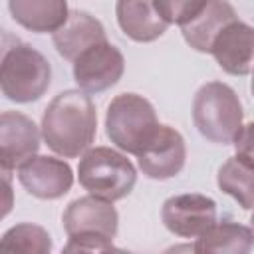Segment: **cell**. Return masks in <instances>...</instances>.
<instances>
[{
    "label": "cell",
    "mask_w": 254,
    "mask_h": 254,
    "mask_svg": "<svg viewBox=\"0 0 254 254\" xmlns=\"http://www.w3.org/2000/svg\"><path fill=\"white\" fill-rule=\"evenodd\" d=\"M97 133V111L89 93L65 89L58 93L42 115L46 145L64 159H75L91 149Z\"/></svg>",
    "instance_id": "obj_1"
},
{
    "label": "cell",
    "mask_w": 254,
    "mask_h": 254,
    "mask_svg": "<svg viewBox=\"0 0 254 254\" xmlns=\"http://www.w3.org/2000/svg\"><path fill=\"white\" fill-rule=\"evenodd\" d=\"M242 103L230 85L222 81H208L194 93L192 121L204 139L216 145L234 143L242 129Z\"/></svg>",
    "instance_id": "obj_2"
},
{
    "label": "cell",
    "mask_w": 254,
    "mask_h": 254,
    "mask_svg": "<svg viewBox=\"0 0 254 254\" xmlns=\"http://www.w3.org/2000/svg\"><path fill=\"white\" fill-rule=\"evenodd\" d=\"M159 125L151 101L137 93L115 95L105 113V131L111 143L135 157L155 137Z\"/></svg>",
    "instance_id": "obj_3"
},
{
    "label": "cell",
    "mask_w": 254,
    "mask_h": 254,
    "mask_svg": "<svg viewBox=\"0 0 254 254\" xmlns=\"http://www.w3.org/2000/svg\"><path fill=\"white\" fill-rule=\"evenodd\" d=\"M77 179L89 194L115 202L133 190L137 171L133 163L119 151L111 147H93L81 155Z\"/></svg>",
    "instance_id": "obj_4"
},
{
    "label": "cell",
    "mask_w": 254,
    "mask_h": 254,
    "mask_svg": "<svg viewBox=\"0 0 254 254\" xmlns=\"http://www.w3.org/2000/svg\"><path fill=\"white\" fill-rule=\"evenodd\" d=\"M50 81V62L36 48L16 44L6 50L0 67V87L6 99L14 103L38 101L48 91Z\"/></svg>",
    "instance_id": "obj_5"
},
{
    "label": "cell",
    "mask_w": 254,
    "mask_h": 254,
    "mask_svg": "<svg viewBox=\"0 0 254 254\" xmlns=\"http://www.w3.org/2000/svg\"><path fill=\"white\" fill-rule=\"evenodd\" d=\"M161 220L169 232L181 238H198L216 222V202L198 192L169 196L161 208Z\"/></svg>",
    "instance_id": "obj_6"
},
{
    "label": "cell",
    "mask_w": 254,
    "mask_h": 254,
    "mask_svg": "<svg viewBox=\"0 0 254 254\" xmlns=\"http://www.w3.org/2000/svg\"><path fill=\"white\" fill-rule=\"evenodd\" d=\"M123 71L125 58L109 42L95 44L73 60V79L85 93H101L113 87Z\"/></svg>",
    "instance_id": "obj_7"
},
{
    "label": "cell",
    "mask_w": 254,
    "mask_h": 254,
    "mask_svg": "<svg viewBox=\"0 0 254 254\" xmlns=\"http://www.w3.org/2000/svg\"><path fill=\"white\" fill-rule=\"evenodd\" d=\"M62 222L67 236H101L113 240L119 228V214L111 200L87 194L65 206Z\"/></svg>",
    "instance_id": "obj_8"
},
{
    "label": "cell",
    "mask_w": 254,
    "mask_h": 254,
    "mask_svg": "<svg viewBox=\"0 0 254 254\" xmlns=\"http://www.w3.org/2000/svg\"><path fill=\"white\" fill-rule=\"evenodd\" d=\"M20 185L36 198L56 200L69 192L73 185V171L64 159L34 155L18 167Z\"/></svg>",
    "instance_id": "obj_9"
},
{
    "label": "cell",
    "mask_w": 254,
    "mask_h": 254,
    "mask_svg": "<svg viewBox=\"0 0 254 254\" xmlns=\"http://www.w3.org/2000/svg\"><path fill=\"white\" fill-rule=\"evenodd\" d=\"M185 161H187L185 139L177 129L169 125H159L155 137L137 155V163L143 175L155 181H167L177 177L183 171Z\"/></svg>",
    "instance_id": "obj_10"
},
{
    "label": "cell",
    "mask_w": 254,
    "mask_h": 254,
    "mask_svg": "<svg viewBox=\"0 0 254 254\" xmlns=\"http://www.w3.org/2000/svg\"><path fill=\"white\" fill-rule=\"evenodd\" d=\"M40 149L38 125L20 111H2L0 115V165L10 173Z\"/></svg>",
    "instance_id": "obj_11"
},
{
    "label": "cell",
    "mask_w": 254,
    "mask_h": 254,
    "mask_svg": "<svg viewBox=\"0 0 254 254\" xmlns=\"http://www.w3.org/2000/svg\"><path fill=\"white\" fill-rule=\"evenodd\" d=\"M212 58L230 75H248L254 69V28L242 20H232L216 36Z\"/></svg>",
    "instance_id": "obj_12"
},
{
    "label": "cell",
    "mask_w": 254,
    "mask_h": 254,
    "mask_svg": "<svg viewBox=\"0 0 254 254\" xmlns=\"http://www.w3.org/2000/svg\"><path fill=\"white\" fill-rule=\"evenodd\" d=\"M52 40H54L58 54L64 60L73 62L77 56H81L91 46L107 42V34H105L103 24L91 14L83 10H69L65 24L58 32H54Z\"/></svg>",
    "instance_id": "obj_13"
},
{
    "label": "cell",
    "mask_w": 254,
    "mask_h": 254,
    "mask_svg": "<svg viewBox=\"0 0 254 254\" xmlns=\"http://www.w3.org/2000/svg\"><path fill=\"white\" fill-rule=\"evenodd\" d=\"M115 16L123 34L141 44L161 38L169 28L157 12L155 0H117Z\"/></svg>",
    "instance_id": "obj_14"
},
{
    "label": "cell",
    "mask_w": 254,
    "mask_h": 254,
    "mask_svg": "<svg viewBox=\"0 0 254 254\" xmlns=\"http://www.w3.org/2000/svg\"><path fill=\"white\" fill-rule=\"evenodd\" d=\"M236 18H238L236 10L226 0H208L202 12L194 20L181 26V32H183L185 42L192 50L200 54H210V48L216 36L222 32L226 24H230Z\"/></svg>",
    "instance_id": "obj_15"
},
{
    "label": "cell",
    "mask_w": 254,
    "mask_h": 254,
    "mask_svg": "<svg viewBox=\"0 0 254 254\" xmlns=\"http://www.w3.org/2000/svg\"><path fill=\"white\" fill-rule=\"evenodd\" d=\"M12 18L26 30L36 34L58 32L67 16V0H8Z\"/></svg>",
    "instance_id": "obj_16"
},
{
    "label": "cell",
    "mask_w": 254,
    "mask_h": 254,
    "mask_svg": "<svg viewBox=\"0 0 254 254\" xmlns=\"http://www.w3.org/2000/svg\"><path fill=\"white\" fill-rule=\"evenodd\" d=\"M254 246V232L252 228L222 220L214 222L202 236L196 238L192 250L194 252H230V254H246Z\"/></svg>",
    "instance_id": "obj_17"
},
{
    "label": "cell",
    "mask_w": 254,
    "mask_h": 254,
    "mask_svg": "<svg viewBox=\"0 0 254 254\" xmlns=\"http://www.w3.org/2000/svg\"><path fill=\"white\" fill-rule=\"evenodd\" d=\"M216 183L244 210H254V167L238 157H228L218 169Z\"/></svg>",
    "instance_id": "obj_18"
},
{
    "label": "cell",
    "mask_w": 254,
    "mask_h": 254,
    "mask_svg": "<svg viewBox=\"0 0 254 254\" xmlns=\"http://www.w3.org/2000/svg\"><path fill=\"white\" fill-rule=\"evenodd\" d=\"M2 250L10 252H36V254H48L52 250V238L46 228L22 222L12 228H8L0 240Z\"/></svg>",
    "instance_id": "obj_19"
},
{
    "label": "cell",
    "mask_w": 254,
    "mask_h": 254,
    "mask_svg": "<svg viewBox=\"0 0 254 254\" xmlns=\"http://www.w3.org/2000/svg\"><path fill=\"white\" fill-rule=\"evenodd\" d=\"M206 2L208 0H155V8L169 26H185L202 12Z\"/></svg>",
    "instance_id": "obj_20"
},
{
    "label": "cell",
    "mask_w": 254,
    "mask_h": 254,
    "mask_svg": "<svg viewBox=\"0 0 254 254\" xmlns=\"http://www.w3.org/2000/svg\"><path fill=\"white\" fill-rule=\"evenodd\" d=\"M65 252H105L115 250L113 240L101 238V236H67V244L64 246Z\"/></svg>",
    "instance_id": "obj_21"
},
{
    "label": "cell",
    "mask_w": 254,
    "mask_h": 254,
    "mask_svg": "<svg viewBox=\"0 0 254 254\" xmlns=\"http://www.w3.org/2000/svg\"><path fill=\"white\" fill-rule=\"evenodd\" d=\"M232 145L236 149V157L242 159L244 163H248L250 167H254V121L248 125H242V129Z\"/></svg>",
    "instance_id": "obj_22"
},
{
    "label": "cell",
    "mask_w": 254,
    "mask_h": 254,
    "mask_svg": "<svg viewBox=\"0 0 254 254\" xmlns=\"http://www.w3.org/2000/svg\"><path fill=\"white\" fill-rule=\"evenodd\" d=\"M250 228H252V232H254V212H252V216H250Z\"/></svg>",
    "instance_id": "obj_23"
},
{
    "label": "cell",
    "mask_w": 254,
    "mask_h": 254,
    "mask_svg": "<svg viewBox=\"0 0 254 254\" xmlns=\"http://www.w3.org/2000/svg\"><path fill=\"white\" fill-rule=\"evenodd\" d=\"M252 95H254V77H252Z\"/></svg>",
    "instance_id": "obj_24"
}]
</instances>
